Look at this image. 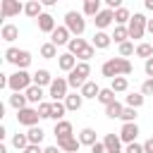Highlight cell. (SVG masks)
I'll list each match as a JSON object with an SVG mask.
<instances>
[{"label": "cell", "instance_id": "cell-5", "mask_svg": "<svg viewBox=\"0 0 153 153\" xmlns=\"http://www.w3.org/2000/svg\"><path fill=\"white\" fill-rule=\"evenodd\" d=\"M65 26L69 29V33L81 36V33H84V29H86V19H84V14H81V12L69 10V12L65 14Z\"/></svg>", "mask_w": 153, "mask_h": 153}, {"label": "cell", "instance_id": "cell-35", "mask_svg": "<svg viewBox=\"0 0 153 153\" xmlns=\"http://www.w3.org/2000/svg\"><path fill=\"white\" fill-rule=\"evenodd\" d=\"M98 100L108 108L110 103H115V91L112 88H100V93H98Z\"/></svg>", "mask_w": 153, "mask_h": 153}, {"label": "cell", "instance_id": "cell-4", "mask_svg": "<svg viewBox=\"0 0 153 153\" xmlns=\"http://www.w3.org/2000/svg\"><path fill=\"white\" fill-rule=\"evenodd\" d=\"M88 74H91V65H88V62H79V65H76V67L69 72L67 84H69L72 88H81V86L88 81V79H86Z\"/></svg>", "mask_w": 153, "mask_h": 153}, {"label": "cell", "instance_id": "cell-45", "mask_svg": "<svg viewBox=\"0 0 153 153\" xmlns=\"http://www.w3.org/2000/svg\"><path fill=\"white\" fill-rule=\"evenodd\" d=\"M91 153H108V148H105V143H103V141H98V143H93V146H91Z\"/></svg>", "mask_w": 153, "mask_h": 153}, {"label": "cell", "instance_id": "cell-15", "mask_svg": "<svg viewBox=\"0 0 153 153\" xmlns=\"http://www.w3.org/2000/svg\"><path fill=\"white\" fill-rule=\"evenodd\" d=\"M24 14L31 17V19H38V17L43 14V2H38V0H29V2L24 5Z\"/></svg>", "mask_w": 153, "mask_h": 153}, {"label": "cell", "instance_id": "cell-37", "mask_svg": "<svg viewBox=\"0 0 153 153\" xmlns=\"http://www.w3.org/2000/svg\"><path fill=\"white\" fill-rule=\"evenodd\" d=\"M136 55L151 60V57H153V43H139V45H136Z\"/></svg>", "mask_w": 153, "mask_h": 153}, {"label": "cell", "instance_id": "cell-38", "mask_svg": "<svg viewBox=\"0 0 153 153\" xmlns=\"http://www.w3.org/2000/svg\"><path fill=\"white\" fill-rule=\"evenodd\" d=\"M143 105V93H129L127 96V108H141Z\"/></svg>", "mask_w": 153, "mask_h": 153}, {"label": "cell", "instance_id": "cell-7", "mask_svg": "<svg viewBox=\"0 0 153 153\" xmlns=\"http://www.w3.org/2000/svg\"><path fill=\"white\" fill-rule=\"evenodd\" d=\"M38 120H41V115H38V110H33V108H24V110H19L17 112V122L19 124H24V127H36L38 124Z\"/></svg>", "mask_w": 153, "mask_h": 153}, {"label": "cell", "instance_id": "cell-33", "mask_svg": "<svg viewBox=\"0 0 153 153\" xmlns=\"http://www.w3.org/2000/svg\"><path fill=\"white\" fill-rule=\"evenodd\" d=\"M41 55H43L45 60L60 57V55H57V45H53V43H43V45H41Z\"/></svg>", "mask_w": 153, "mask_h": 153}, {"label": "cell", "instance_id": "cell-39", "mask_svg": "<svg viewBox=\"0 0 153 153\" xmlns=\"http://www.w3.org/2000/svg\"><path fill=\"white\" fill-rule=\"evenodd\" d=\"M29 65H31V53L29 50H22L19 57H17V69H26Z\"/></svg>", "mask_w": 153, "mask_h": 153}, {"label": "cell", "instance_id": "cell-31", "mask_svg": "<svg viewBox=\"0 0 153 153\" xmlns=\"http://www.w3.org/2000/svg\"><path fill=\"white\" fill-rule=\"evenodd\" d=\"M115 22H117V26H124L127 22H131V14H129V10H127V7H120V10H115Z\"/></svg>", "mask_w": 153, "mask_h": 153}, {"label": "cell", "instance_id": "cell-12", "mask_svg": "<svg viewBox=\"0 0 153 153\" xmlns=\"http://www.w3.org/2000/svg\"><path fill=\"white\" fill-rule=\"evenodd\" d=\"M112 22H115V12H112V10H108V7H105V10H100V14L93 19V24L98 26V31H103V29H105V26H110Z\"/></svg>", "mask_w": 153, "mask_h": 153}, {"label": "cell", "instance_id": "cell-20", "mask_svg": "<svg viewBox=\"0 0 153 153\" xmlns=\"http://www.w3.org/2000/svg\"><path fill=\"white\" fill-rule=\"evenodd\" d=\"M84 14L96 19V17L100 14V0H86V2H84Z\"/></svg>", "mask_w": 153, "mask_h": 153}, {"label": "cell", "instance_id": "cell-17", "mask_svg": "<svg viewBox=\"0 0 153 153\" xmlns=\"http://www.w3.org/2000/svg\"><path fill=\"white\" fill-rule=\"evenodd\" d=\"M57 65H60V69H65V72H72L79 62H76V57L72 55V53H62L60 57H57Z\"/></svg>", "mask_w": 153, "mask_h": 153}, {"label": "cell", "instance_id": "cell-1", "mask_svg": "<svg viewBox=\"0 0 153 153\" xmlns=\"http://www.w3.org/2000/svg\"><path fill=\"white\" fill-rule=\"evenodd\" d=\"M131 69H134V67H131V62H129L127 57H110V60H105L103 67H100L103 76H108L110 81L117 79V76H129Z\"/></svg>", "mask_w": 153, "mask_h": 153}, {"label": "cell", "instance_id": "cell-13", "mask_svg": "<svg viewBox=\"0 0 153 153\" xmlns=\"http://www.w3.org/2000/svg\"><path fill=\"white\" fill-rule=\"evenodd\" d=\"M72 131H74V129H72V122H67V120H62V122H55V129H53V134L57 136V141L74 136Z\"/></svg>", "mask_w": 153, "mask_h": 153}, {"label": "cell", "instance_id": "cell-27", "mask_svg": "<svg viewBox=\"0 0 153 153\" xmlns=\"http://www.w3.org/2000/svg\"><path fill=\"white\" fill-rule=\"evenodd\" d=\"M79 141H81L84 146H93V143H98V141H96V131H93L91 127H86V129L79 131Z\"/></svg>", "mask_w": 153, "mask_h": 153}, {"label": "cell", "instance_id": "cell-42", "mask_svg": "<svg viewBox=\"0 0 153 153\" xmlns=\"http://www.w3.org/2000/svg\"><path fill=\"white\" fill-rule=\"evenodd\" d=\"M120 120H124V122H134V120H136V110H134V108H124V112H122Z\"/></svg>", "mask_w": 153, "mask_h": 153}, {"label": "cell", "instance_id": "cell-14", "mask_svg": "<svg viewBox=\"0 0 153 153\" xmlns=\"http://www.w3.org/2000/svg\"><path fill=\"white\" fill-rule=\"evenodd\" d=\"M38 29L43 31V33H53L57 26H55V17L53 14H48V12H43L41 17H38Z\"/></svg>", "mask_w": 153, "mask_h": 153}, {"label": "cell", "instance_id": "cell-23", "mask_svg": "<svg viewBox=\"0 0 153 153\" xmlns=\"http://www.w3.org/2000/svg\"><path fill=\"white\" fill-rule=\"evenodd\" d=\"M103 143H105L108 153H117V151H120V143H122V139H120V136H115V134H105Z\"/></svg>", "mask_w": 153, "mask_h": 153}, {"label": "cell", "instance_id": "cell-52", "mask_svg": "<svg viewBox=\"0 0 153 153\" xmlns=\"http://www.w3.org/2000/svg\"><path fill=\"white\" fill-rule=\"evenodd\" d=\"M117 153H120V151H117Z\"/></svg>", "mask_w": 153, "mask_h": 153}, {"label": "cell", "instance_id": "cell-2", "mask_svg": "<svg viewBox=\"0 0 153 153\" xmlns=\"http://www.w3.org/2000/svg\"><path fill=\"white\" fill-rule=\"evenodd\" d=\"M67 48H69V53H72L74 57H79L81 62H88V60L93 57V53H96V48L88 45L84 38H72V41L67 43Z\"/></svg>", "mask_w": 153, "mask_h": 153}, {"label": "cell", "instance_id": "cell-30", "mask_svg": "<svg viewBox=\"0 0 153 153\" xmlns=\"http://www.w3.org/2000/svg\"><path fill=\"white\" fill-rule=\"evenodd\" d=\"M65 103H60V100H53V112H50V120H55V122H62V117H65Z\"/></svg>", "mask_w": 153, "mask_h": 153}, {"label": "cell", "instance_id": "cell-32", "mask_svg": "<svg viewBox=\"0 0 153 153\" xmlns=\"http://www.w3.org/2000/svg\"><path fill=\"white\" fill-rule=\"evenodd\" d=\"M112 38H115V43H127V38H129V29L127 26H115V33H112Z\"/></svg>", "mask_w": 153, "mask_h": 153}, {"label": "cell", "instance_id": "cell-9", "mask_svg": "<svg viewBox=\"0 0 153 153\" xmlns=\"http://www.w3.org/2000/svg\"><path fill=\"white\" fill-rule=\"evenodd\" d=\"M67 79H62V76H57V79H53V84H50V98L53 100H60V98H67L69 93H67Z\"/></svg>", "mask_w": 153, "mask_h": 153}, {"label": "cell", "instance_id": "cell-19", "mask_svg": "<svg viewBox=\"0 0 153 153\" xmlns=\"http://www.w3.org/2000/svg\"><path fill=\"white\" fill-rule=\"evenodd\" d=\"M33 84H36V86H41V88H43V86H48V88H50V84H53L50 72H48V69H38V72L33 74Z\"/></svg>", "mask_w": 153, "mask_h": 153}, {"label": "cell", "instance_id": "cell-47", "mask_svg": "<svg viewBox=\"0 0 153 153\" xmlns=\"http://www.w3.org/2000/svg\"><path fill=\"white\" fill-rule=\"evenodd\" d=\"M24 153H43V148H41V146H33V143H29Z\"/></svg>", "mask_w": 153, "mask_h": 153}, {"label": "cell", "instance_id": "cell-40", "mask_svg": "<svg viewBox=\"0 0 153 153\" xmlns=\"http://www.w3.org/2000/svg\"><path fill=\"white\" fill-rule=\"evenodd\" d=\"M134 53H136V50H134V43L127 41V43L120 45V55H122V57H129V55H134Z\"/></svg>", "mask_w": 153, "mask_h": 153}, {"label": "cell", "instance_id": "cell-50", "mask_svg": "<svg viewBox=\"0 0 153 153\" xmlns=\"http://www.w3.org/2000/svg\"><path fill=\"white\" fill-rule=\"evenodd\" d=\"M143 5H146V10H151V12H153V0H146Z\"/></svg>", "mask_w": 153, "mask_h": 153}, {"label": "cell", "instance_id": "cell-24", "mask_svg": "<svg viewBox=\"0 0 153 153\" xmlns=\"http://www.w3.org/2000/svg\"><path fill=\"white\" fill-rule=\"evenodd\" d=\"M0 36H2V41L12 43V41L19 36V29H17L14 24H5V26H2V31H0Z\"/></svg>", "mask_w": 153, "mask_h": 153}, {"label": "cell", "instance_id": "cell-18", "mask_svg": "<svg viewBox=\"0 0 153 153\" xmlns=\"http://www.w3.org/2000/svg\"><path fill=\"white\" fill-rule=\"evenodd\" d=\"M110 43H112V36H108L105 31H96V33H93V43H91L93 48H100V50H105Z\"/></svg>", "mask_w": 153, "mask_h": 153}, {"label": "cell", "instance_id": "cell-25", "mask_svg": "<svg viewBox=\"0 0 153 153\" xmlns=\"http://www.w3.org/2000/svg\"><path fill=\"white\" fill-rule=\"evenodd\" d=\"M122 112H124V105H122L120 100H115V103H110V105L105 108V115H108L110 120H117V117H122Z\"/></svg>", "mask_w": 153, "mask_h": 153}, {"label": "cell", "instance_id": "cell-34", "mask_svg": "<svg viewBox=\"0 0 153 153\" xmlns=\"http://www.w3.org/2000/svg\"><path fill=\"white\" fill-rule=\"evenodd\" d=\"M127 86H129L127 76H117V79H112V81H110V88H112L115 93H122V91H127Z\"/></svg>", "mask_w": 153, "mask_h": 153}, {"label": "cell", "instance_id": "cell-36", "mask_svg": "<svg viewBox=\"0 0 153 153\" xmlns=\"http://www.w3.org/2000/svg\"><path fill=\"white\" fill-rule=\"evenodd\" d=\"M12 146H14L17 151H26V146H29V136H26V134H14V136H12Z\"/></svg>", "mask_w": 153, "mask_h": 153}, {"label": "cell", "instance_id": "cell-22", "mask_svg": "<svg viewBox=\"0 0 153 153\" xmlns=\"http://www.w3.org/2000/svg\"><path fill=\"white\" fill-rule=\"evenodd\" d=\"M81 103H84V96H81V93H69V96L65 98V108H67V110H79Z\"/></svg>", "mask_w": 153, "mask_h": 153}, {"label": "cell", "instance_id": "cell-21", "mask_svg": "<svg viewBox=\"0 0 153 153\" xmlns=\"http://www.w3.org/2000/svg\"><path fill=\"white\" fill-rule=\"evenodd\" d=\"M84 98H98V93H100V88H98V84L96 81H86L84 86H81V91H79Z\"/></svg>", "mask_w": 153, "mask_h": 153}, {"label": "cell", "instance_id": "cell-41", "mask_svg": "<svg viewBox=\"0 0 153 153\" xmlns=\"http://www.w3.org/2000/svg\"><path fill=\"white\" fill-rule=\"evenodd\" d=\"M36 110H38L41 117H50V112H53V103H41Z\"/></svg>", "mask_w": 153, "mask_h": 153}, {"label": "cell", "instance_id": "cell-16", "mask_svg": "<svg viewBox=\"0 0 153 153\" xmlns=\"http://www.w3.org/2000/svg\"><path fill=\"white\" fill-rule=\"evenodd\" d=\"M79 146H81V141H79L76 136H69V139L57 141V148H60V151H65V153H76V151H79Z\"/></svg>", "mask_w": 153, "mask_h": 153}, {"label": "cell", "instance_id": "cell-10", "mask_svg": "<svg viewBox=\"0 0 153 153\" xmlns=\"http://www.w3.org/2000/svg\"><path fill=\"white\" fill-rule=\"evenodd\" d=\"M136 134H139L136 122H124V124H122V129H120V139H122L124 143H134Z\"/></svg>", "mask_w": 153, "mask_h": 153}, {"label": "cell", "instance_id": "cell-51", "mask_svg": "<svg viewBox=\"0 0 153 153\" xmlns=\"http://www.w3.org/2000/svg\"><path fill=\"white\" fill-rule=\"evenodd\" d=\"M146 29L151 31V36H153V19H148V24H146Z\"/></svg>", "mask_w": 153, "mask_h": 153}, {"label": "cell", "instance_id": "cell-43", "mask_svg": "<svg viewBox=\"0 0 153 153\" xmlns=\"http://www.w3.org/2000/svg\"><path fill=\"white\" fill-rule=\"evenodd\" d=\"M141 93H143V96H151V93H153V79H146V81H143Z\"/></svg>", "mask_w": 153, "mask_h": 153}, {"label": "cell", "instance_id": "cell-28", "mask_svg": "<svg viewBox=\"0 0 153 153\" xmlns=\"http://www.w3.org/2000/svg\"><path fill=\"white\" fill-rule=\"evenodd\" d=\"M24 96H26V100H29V103H38V105H41V98H43V88L33 84V86H31V88H29Z\"/></svg>", "mask_w": 153, "mask_h": 153}, {"label": "cell", "instance_id": "cell-49", "mask_svg": "<svg viewBox=\"0 0 153 153\" xmlns=\"http://www.w3.org/2000/svg\"><path fill=\"white\" fill-rule=\"evenodd\" d=\"M43 153H60V148L57 146H48V148H43Z\"/></svg>", "mask_w": 153, "mask_h": 153}, {"label": "cell", "instance_id": "cell-3", "mask_svg": "<svg viewBox=\"0 0 153 153\" xmlns=\"http://www.w3.org/2000/svg\"><path fill=\"white\" fill-rule=\"evenodd\" d=\"M31 81H33V76H29L26 69H17L14 74H10V86H7V88H10L12 93H22V91L26 93V91L33 86Z\"/></svg>", "mask_w": 153, "mask_h": 153}, {"label": "cell", "instance_id": "cell-6", "mask_svg": "<svg viewBox=\"0 0 153 153\" xmlns=\"http://www.w3.org/2000/svg\"><path fill=\"white\" fill-rule=\"evenodd\" d=\"M146 24H148V19L141 14V12H136V14H131V22H129V38H143V31H146Z\"/></svg>", "mask_w": 153, "mask_h": 153}, {"label": "cell", "instance_id": "cell-29", "mask_svg": "<svg viewBox=\"0 0 153 153\" xmlns=\"http://www.w3.org/2000/svg\"><path fill=\"white\" fill-rule=\"evenodd\" d=\"M26 103H29V100H26V96H22V93H12V96H10V105H12L17 112H19V110H24V108H26Z\"/></svg>", "mask_w": 153, "mask_h": 153}, {"label": "cell", "instance_id": "cell-26", "mask_svg": "<svg viewBox=\"0 0 153 153\" xmlns=\"http://www.w3.org/2000/svg\"><path fill=\"white\" fill-rule=\"evenodd\" d=\"M26 136H29V143H33V146H41V141H43L45 131H43L41 127H31V129L26 131Z\"/></svg>", "mask_w": 153, "mask_h": 153}, {"label": "cell", "instance_id": "cell-48", "mask_svg": "<svg viewBox=\"0 0 153 153\" xmlns=\"http://www.w3.org/2000/svg\"><path fill=\"white\" fill-rule=\"evenodd\" d=\"M143 153H153V136H151V139L143 143Z\"/></svg>", "mask_w": 153, "mask_h": 153}, {"label": "cell", "instance_id": "cell-8", "mask_svg": "<svg viewBox=\"0 0 153 153\" xmlns=\"http://www.w3.org/2000/svg\"><path fill=\"white\" fill-rule=\"evenodd\" d=\"M19 12H24V5H22L19 0H2V2H0V14H2L5 19L17 17Z\"/></svg>", "mask_w": 153, "mask_h": 153}, {"label": "cell", "instance_id": "cell-44", "mask_svg": "<svg viewBox=\"0 0 153 153\" xmlns=\"http://www.w3.org/2000/svg\"><path fill=\"white\" fill-rule=\"evenodd\" d=\"M124 153H143V146H139L136 141L134 143H127V151Z\"/></svg>", "mask_w": 153, "mask_h": 153}, {"label": "cell", "instance_id": "cell-46", "mask_svg": "<svg viewBox=\"0 0 153 153\" xmlns=\"http://www.w3.org/2000/svg\"><path fill=\"white\" fill-rule=\"evenodd\" d=\"M143 72L148 74V79H153V57H151V60H146V65H143Z\"/></svg>", "mask_w": 153, "mask_h": 153}, {"label": "cell", "instance_id": "cell-11", "mask_svg": "<svg viewBox=\"0 0 153 153\" xmlns=\"http://www.w3.org/2000/svg\"><path fill=\"white\" fill-rule=\"evenodd\" d=\"M72 38H69V29L67 26H57L53 33H50V43L53 45H67Z\"/></svg>", "mask_w": 153, "mask_h": 153}]
</instances>
